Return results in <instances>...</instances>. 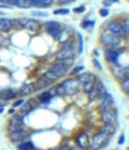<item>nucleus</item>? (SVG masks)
I'll return each instance as SVG.
<instances>
[{"instance_id":"1","label":"nucleus","mask_w":129,"mask_h":150,"mask_svg":"<svg viewBox=\"0 0 129 150\" xmlns=\"http://www.w3.org/2000/svg\"><path fill=\"white\" fill-rule=\"evenodd\" d=\"M100 42L105 47H114V49H119L120 42H121V39L114 36L113 33H110L107 31H103V32L100 33Z\"/></svg>"},{"instance_id":"2","label":"nucleus","mask_w":129,"mask_h":150,"mask_svg":"<svg viewBox=\"0 0 129 150\" xmlns=\"http://www.w3.org/2000/svg\"><path fill=\"white\" fill-rule=\"evenodd\" d=\"M110 71L115 76V78H116V81L119 83L123 82V81L127 80V78H129V67H123L118 63H111Z\"/></svg>"},{"instance_id":"3","label":"nucleus","mask_w":129,"mask_h":150,"mask_svg":"<svg viewBox=\"0 0 129 150\" xmlns=\"http://www.w3.org/2000/svg\"><path fill=\"white\" fill-rule=\"evenodd\" d=\"M110 136L103 134V132H97L93 135V137L90 140V145H89V150H100L101 148H103L105 145H107Z\"/></svg>"},{"instance_id":"4","label":"nucleus","mask_w":129,"mask_h":150,"mask_svg":"<svg viewBox=\"0 0 129 150\" xmlns=\"http://www.w3.org/2000/svg\"><path fill=\"white\" fill-rule=\"evenodd\" d=\"M61 85H62V87L64 90V95H67V96L75 95L80 88V83L77 82L76 78H67V80H63L62 82H61Z\"/></svg>"},{"instance_id":"5","label":"nucleus","mask_w":129,"mask_h":150,"mask_svg":"<svg viewBox=\"0 0 129 150\" xmlns=\"http://www.w3.org/2000/svg\"><path fill=\"white\" fill-rule=\"evenodd\" d=\"M76 49L75 46L74 47H61L58 52L56 53V59L58 62H69L71 60L76 54Z\"/></svg>"},{"instance_id":"6","label":"nucleus","mask_w":129,"mask_h":150,"mask_svg":"<svg viewBox=\"0 0 129 150\" xmlns=\"http://www.w3.org/2000/svg\"><path fill=\"white\" fill-rule=\"evenodd\" d=\"M44 30L47 31V33L48 35H50L52 37H54V39H58L59 35L62 33V30L63 27L61 23L56 22V21H49L47 23H44Z\"/></svg>"},{"instance_id":"7","label":"nucleus","mask_w":129,"mask_h":150,"mask_svg":"<svg viewBox=\"0 0 129 150\" xmlns=\"http://www.w3.org/2000/svg\"><path fill=\"white\" fill-rule=\"evenodd\" d=\"M106 31L113 33L114 36L119 37V39H123L124 37V31H123V27H121L120 21H110L106 23Z\"/></svg>"},{"instance_id":"8","label":"nucleus","mask_w":129,"mask_h":150,"mask_svg":"<svg viewBox=\"0 0 129 150\" xmlns=\"http://www.w3.org/2000/svg\"><path fill=\"white\" fill-rule=\"evenodd\" d=\"M50 72H53L58 78H61L62 76H66L69 73V64L67 62H58L57 60L54 64H52L50 67Z\"/></svg>"},{"instance_id":"9","label":"nucleus","mask_w":129,"mask_h":150,"mask_svg":"<svg viewBox=\"0 0 129 150\" xmlns=\"http://www.w3.org/2000/svg\"><path fill=\"white\" fill-rule=\"evenodd\" d=\"M27 136H29V132L22 127L9 132V140H11L12 142H14V144H19V142L25 141L27 139Z\"/></svg>"},{"instance_id":"10","label":"nucleus","mask_w":129,"mask_h":150,"mask_svg":"<svg viewBox=\"0 0 129 150\" xmlns=\"http://www.w3.org/2000/svg\"><path fill=\"white\" fill-rule=\"evenodd\" d=\"M75 142H76V146H79V148L88 149L90 145V137L85 134V132H80V134L76 135Z\"/></svg>"},{"instance_id":"11","label":"nucleus","mask_w":129,"mask_h":150,"mask_svg":"<svg viewBox=\"0 0 129 150\" xmlns=\"http://www.w3.org/2000/svg\"><path fill=\"white\" fill-rule=\"evenodd\" d=\"M119 54H120V50L119 49H114V47H105V59L107 60L108 63H116Z\"/></svg>"},{"instance_id":"12","label":"nucleus","mask_w":129,"mask_h":150,"mask_svg":"<svg viewBox=\"0 0 129 150\" xmlns=\"http://www.w3.org/2000/svg\"><path fill=\"white\" fill-rule=\"evenodd\" d=\"M115 108V103H114V99L111 96L110 94L107 95V98H105L103 100L100 101V104H98V110L102 113L105 110H110V109H114Z\"/></svg>"},{"instance_id":"13","label":"nucleus","mask_w":129,"mask_h":150,"mask_svg":"<svg viewBox=\"0 0 129 150\" xmlns=\"http://www.w3.org/2000/svg\"><path fill=\"white\" fill-rule=\"evenodd\" d=\"M101 119L105 122V123H115L118 119V112L114 109H110V110H105L101 113Z\"/></svg>"},{"instance_id":"14","label":"nucleus","mask_w":129,"mask_h":150,"mask_svg":"<svg viewBox=\"0 0 129 150\" xmlns=\"http://www.w3.org/2000/svg\"><path fill=\"white\" fill-rule=\"evenodd\" d=\"M76 80L81 85V83H87V82H94L96 77H94V74H92L89 72H81L79 74H76Z\"/></svg>"},{"instance_id":"15","label":"nucleus","mask_w":129,"mask_h":150,"mask_svg":"<svg viewBox=\"0 0 129 150\" xmlns=\"http://www.w3.org/2000/svg\"><path fill=\"white\" fill-rule=\"evenodd\" d=\"M35 91L36 90H35V85L34 83H25L18 90V95H21V96H29V95H32Z\"/></svg>"},{"instance_id":"16","label":"nucleus","mask_w":129,"mask_h":150,"mask_svg":"<svg viewBox=\"0 0 129 150\" xmlns=\"http://www.w3.org/2000/svg\"><path fill=\"white\" fill-rule=\"evenodd\" d=\"M34 85H35V90H36V91H45L49 86H52V85H50V83H49L48 81H47L43 76L40 77L39 80L36 81V82L34 83Z\"/></svg>"},{"instance_id":"17","label":"nucleus","mask_w":129,"mask_h":150,"mask_svg":"<svg viewBox=\"0 0 129 150\" xmlns=\"http://www.w3.org/2000/svg\"><path fill=\"white\" fill-rule=\"evenodd\" d=\"M18 95V91L13 90V88H5V90L0 91V98L4 99V100H9V99H13Z\"/></svg>"},{"instance_id":"18","label":"nucleus","mask_w":129,"mask_h":150,"mask_svg":"<svg viewBox=\"0 0 129 150\" xmlns=\"http://www.w3.org/2000/svg\"><path fill=\"white\" fill-rule=\"evenodd\" d=\"M13 28V22L12 19H8V18H0V31H4V32H8Z\"/></svg>"},{"instance_id":"19","label":"nucleus","mask_w":129,"mask_h":150,"mask_svg":"<svg viewBox=\"0 0 129 150\" xmlns=\"http://www.w3.org/2000/svg\"><path fill=\"white\" fill-rule=\"evenodd\" d=\"M101 132H103V134H106L108 136L114 135L115 132H116V126H115V123H105L102 127H101L100 129Z\"/></svg>"},{"instance_id":"20","label":"nucleus","mask_w":129,"mask_h":150,"mask_svg":"<svg viewBox=\"0 0 129 150\" xmlns=\"http://www.w3.org/2000/svg\"><path fill=\"white\" fill-rule=\"evenodd\" d=\"M53 96L50 95V93L48 90H45V91H42V93L39 94V96L36 98L38 99V101L39 103H42V104H44V103H48V101H50V99H52Z\"/></svg>"},{"instance_id":"21","label":"nucleus","mask_w":129,"mask_h":150,"mask_svg":"<svg viewBox=\"0 0 129 150\" xmlns=\"http://www.w3.org/2000/svg\"><path fill=\"white\" fill-rule=\"evenodd\" d=\"M43 77L45 78V80L48 81V82H49L50 85L56 83V81L58 80V77H57V76H56V74H54L53 72H50V71H48V72H47V73H44V74H43Z\"/></svg>"},{"instance_id":"22","label":"nucleus","mask_w":129,"mask_h":150,"mask_svg":"<svg viewBox=\"0 0 129 150\" xmlns=\"http://www.w3.org/2000/svg\"><path fill=\"white\" fill-rule=\"evenodd\" d=\"M17 149L18 150H31V149H34V144L31 141H22L18 144Z\"/></svg>"},{"instance_id":"23","label":"nucleus","mask_w":129,"mask_h":150,"mask_svg":"<svg viewBox=\"0 0 129 150\" xmlns=\"http://www.w3.org/2000/svg\"><path fill=\"white\" fill-rule=\"evenodd\" d=\"M23 122V114H12L11 123L12 125H21Z\"/></svg>"},{"instance_id":"24","label":"nucleus","mask_w":129,"mask_h":150,"mask_svg":"<svg viewBox=\"0 0 129 150\" xmlns=\"http://www.w3.org/2000/svg\"><path fill=\"white\" fill-rule=\"evenodd\" d=\"M34 107H35V104H34L31 100H30V101H26V103H23V104L21 105V112H22V114H26L27 112H29L31 108H34Z\"/></svg>"},{"instance_id":"25","label":"nucleus","mask_w":129,"mask_h":150,"mask_svg":"<svg viewBox=\"0 0 129 150\" xmlns=\"http://www.w3.org/2000/svg\"><path fill=\"white\" fill-rule=\"evenodd\" d=\"M121 27H123L124 35H129V18H125L123 21H120Z\"/></svg>"},{"instance_id":"26","label":"nucleus","mask_w":129,"mask_h":150,"mask_svg":"<svg viewBox=\"0 0 129 150\" xmlns=\"http://www.w3.org/2000/svg\"><path fill=\"white\" fill-rule=\"evenodd\" d=\"M93 87V82H87V83H81L80 85V90L84 91V93H89Z\"/></svg>"},{"instance_id":"27","label":"nucleus","mask_w":129,"mask_h":150,"mask_svg":"<svg viewBox=\"0 0 129 150\" xmlns=\"http://www.w3.org/2000/svg\"><path fill=\"white\" fill-rule=\"evenodd\" d=\"M93 26H94V21H89V19L83 21L81 22V25H80V27L83 30H88V28H90V27H93Z\"/></svg>"},{"instance_id":"28","label":"nucleus","mask_w":129,"mask_h":150,"mask_svg":"<svg viewBox=\"0 0 129 150\" xmlns=\"http://www.w3.org/2000/svg\"><path fill=\"white\" fill-rule=\"evenodd\" d=\"M84 69H85V67L84 66H76V67H74L70 71V74H79L81 72H84Z\"/></svg>"},{"instance_id":"29","label":"nucleus","mask_w":129,"mask_h":150,"mask_svg":"<svg viewBox=\"0 0 129 150\" xmlns=\"http://www.w3.org/2000/svg\"><path fill=\"white\" fill-rule=\"evenodd\" d=\"M120 87H121V90H123L125 94H129V78L124 80L123 82H120Z\"/></svg>"},{"instance_id":"30","label":"nucleus","mask_w":129,"mask_h":150,"mask_svg":"<svg viewBox=\"0 0 129 150\" xmlns=\"http://www.w3.org/2000/svg\"><path fill=\"white\" fill-rule=\"evenodd\" d=\"M70 13V9L67 8H58L53 12V14H57V16H64V14H69Z\"/></svg>"},{"instance_id":"31","label":"nucleus","mask_w":129,"mask_h":150,"mask_svg":"<svg viewBox=\"0 0 129 150\" xmlns=\"http://www.w3.org/2000/svg\"><path fill=\"white\" fill-rule=\"evenodd\" d=\"M87 95H88V99H89V100H96L97 96H98V93H97L96 88L92 87V90L89 91V93H87Z\"/></svg>"},{"instance_id":"32","label":"nucleus","mask_w":129,"mask_h":150,"mask_svg":"<svg viewBox=\"0 0 129 150\" xmlns=\"http://www.w3.org/2000/svg\"><path fill=\"white\" fill-rule=\"evenodd\" d=\"M77 35V46H79V49H77V53H81L83 52V39H81V36H80V33H76Z\"/></svg>"},{"instance_id":"33","label":"nucleus","mask_w":129,"mask_h":150,"mask_svg":"<svg viewBox=\"0 0 129 150\" xmlns=\"http://www.w3.org/2000/svg\"><path fill=\"white\" fill-rule=\"evenodd\" d=\"M56 87V94H57V96H62V95H64V90H63V87H62V85H57V86H54Z\"/></svg>"},{"instance_id":"34","label":"nucleus","mask_w":129,"mask_h":150,"mask_svg":"<svg viewBox=\"0 0 129 150\" xmlns=\"http://www.w3.org/2000/svg\"><path fill=\"white\" fill-rule=\"evenodd\" d=\"M25 103V100H23V99H18V100H16L14 101V104H13V108H21V105Z\"/></svg>"},{"instance_id":"35","label":"nucleus","mask_w":129,"mask_h":150,"mask_svg":"<svg viewBox=\"0 0 129 150\" xmlns=\"http://www.w3.org/2000/svg\"><path fill=\"white\" fill-rule=\"evenodd\" d=\"M74 12H75V13H84V12H85V6H84V5L76 6V8H74Z\"/></svg>"},{"instance_id":"36","label":"nucleus","mask_w":129,"mask_h":150,"mask_svg":"<svg viewBox=\"0 0 129 150\" xmlns=\"http://www.w3.org/2000/svg\"><path fill=\"white\" fill-rule=\"evenodd\" d=\"M93 64H94V67H96L97 69H102V66H101L100 60H98L97 58H93Z\"/></svg>"},{"instance_id":"37","label":"nucleus","mask_w":129,"mask_h":150,"mask_svg":"<svg viewBox=\"0 0 129 150\" xmlns=\"http://www.w3.org/2000/svg\"><path fill=\"white\" fill-rule=\"evenodd\" d=\"M100 14H101V17H107L108 16V9L107 8H102L100 11Z\"/></svg>"},{"instance_id":"38","label":"nucleus","mask_w":129,"mask_h":150,"mask_svg":"<svg viewBox=\"0 0 129 150\" xmlns=\"http://www.w3.org/2000/svg\"><path fill=\"white\" fill-rule=\"evenodd\" d=\"M18 3H19V0H6V4H9L11 6H13V5H18Z\"/></svg>"},{"instance_id":"39","label":"nucleus","mask_w":129,"mask_h":150,"mask_svg":"<svg viewBox=\"0 0 129 150\" xmlns=\"http://www.w3.org/2000/svg\"><path fill=\"white\" fill-rule=\"evenodd\" d=\"M124 141H125V136H124V134H123V135H120V137H119L118 144H119V145H123Z\"/></svg>"},{"instance_id":"40","label":"nucleus","mask_w":129,"mask_h":150,"mask_svg":"<svg viewBox=\"0 0 129 150\" xmlns=\"http://www.w3.org/2000/svg\"><path fill=\"white\" fill-rule=\"evenodd\" d=\"M52 150H70V146H66V145H62V146H58V148H54Z\"/></svg>"},{"instance_id":"41","label":"nucleus","mask_w":129,"mask_h":150,"mask_svg":"<svg viewBox=\"0 0 129 150\" xmlns=\"http://www.w3.org/2000/svg\"><path fill=\"white\" fill-rule=\"evenodd\" d=\"M32 14L34 16H43V17H45L47 13L45 12H32Z\"/></svg>"},{"instance_id":"42","label":"nucleus","mask_w":129,"mask_h":150,"mask_svg":"<svg viewBox=\"0 0 129 150\" xmlns=\"http://www.w3.org/2000/svg\"><path fill=\"white\" fill-rule=\"evenodd\" d=\"M103 4H105V6H106V8H108V6L113 5V1H111V0H105Z\"/></svg>"},{"instance_id":"43","label":"nucleus","mask_w":129,"mask_h":150,"mask_svg":"<svg viewBox=\"0 0 129 150\" xmlns=\"http://www.w3.org/2000/svg\"><path fill=\"white\" fill-rule=\"evenodd\" d=\"M70 150H87V149L79 148V146H70Z\"/></svg>"},{"instance_id":"44","label":"nucleus","mask_w":129,"mask_h":150,"mask_svg":"<svg viewBox=\"0 0 129 150\" xmlns=\"http://www.w3.org/2000/svg\"><path fill=\"white\" fill-rule=\"evenodd\" d=\"M75 0H59V3H72Z\"/></svg>"},{"instance_id":"45","label":"nucleus","mask_w":129,"mask_h":150,"mask_svg":"<svg viewBox=\"0 0 129 150\" xmlns=\"http://www.w3.org/2000/svg\"><path fill=\"white\" fill-rule=\"evenodd\" d=\"M8 114H9V115L14 114V108H13V109H9V110H8Z\"/></svg>"},{"instance_id":"46","label":"nucleus","mask_w":129,"mask_h":150,"mask_svg":"<svg viewBox=\"0 0 129 150\" xmlns=\"http://www.w3.org/2000/svg\"><path fill=\"white\" fill-rule=\"evenodd\" d=\"M3 112H4V107H3V105L0 104V113H3Z\"/></svg>"},{"instance_id":"47","label":"nucleus","mask_w":129,"mask_h":150,"mask_svg":"<svg viewBox=\"0 0 129 150\" xmlns=\"http://www.w3.org/2000/svg\"><path fill=\"white\" fill-rule=\"evenodd\" d=\"M3 3H6V0H0V5H3Z\"/></svg>"},{"instance_id":"48","label":"nucleus","mask_w":129,"mask_h":150,"mask_svg":"<svg viewBox=\"0 0 129 150\" xmlns=\"http://www.w3.org/2000/svg\"><path fill=\"white\" fill-rule=\"evenodd\" d=\"M111 1H115V3H118V1H119V0H111Z\"/></svg>"},{"instance_id":"49","label":"nucleus","mask_w":129,"mask_h":150,"mask_svg":"<svg viewBox=\"0 0 129 150\" xmlns=\"http://www.w3.org/2000/svg\"><path fill=\"white\" fill-rule=\"evenodd\" d=\"M31 150H42V149H35V148H34V149H31Z\"/></svg>"},{"instance_id":"50","label":"nucleus","mask_w":129,"mask_h":150,"mask_svg":"<svg viewBox=\"0 0 129 150\" xmlns=\"http://www.w3.org/2000/svg\"><path fill=\"white\" fill-rule=\"evenodd\" d=\"M128 150H129V148H128Z\"/></svg>"},{"instance_id":"51","label":"nucleus","mask_w":129,"mask_h":150,"mask_svg":"<svg viewBox=\"0 0 129 150\" xmlns=\"http://www.w3.org/2000/svg\"><path fill=\"white\" fill-rule=\"evenodd\" d=\"M128 1H129V0H128Z\"/></svg>"}]
</instances>
